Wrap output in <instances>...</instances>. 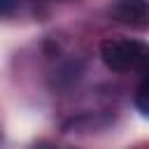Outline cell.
Returning a JSON list of instances; mask_svg holds the SVG:
<instances>
[{
  "label": "cell",
  "instance_id": "6da1fadb",
  "mask_svg": "<svg viewBox=\"0 0 149 149\" xmlns=\"http://www.w3.org/2000/svg\"><path fill=\"white\" fill-rule=\"evenodd\" d=\"M100 58L112 72L137 70L147 61V44L133 37H109L100 44Z\"/></svg>",
  "mask_w": 149,
  "mask_h": 149
},
{
  "label": "cell",
  "instance_id": "7a4b0ae2",
  "mask_svg": "<svg viewBox=\"0 0 149 149\" xmlns=\"http://www.w3.org/2000/svg\"><path fill=\"white\" fill-rule=\"evenodd\" d=\"M109 16L121 26L144 30L149 23V5L147 0H112Z\"/></svg>",
  "mask_w": 149,
  "mask_h": 149
},
{
  "label": "cell",
  "instance_id": "3957f363",
  "mask_svg": "<svg viewBox=\"0 0 149 149\" xmlns=\"http://www.w3.org/2000/svg\"><path fill=\"white\" fill-rule=\"evenodd\" d=\"M135 105H137V109H140L142 116L149 114V81H147V77H142V81H140V86H137Z\"/></svg>",
  "mask_w": 149,
  "mask_h": 149
},
{
  "label": "cell",
  "instance_id": "277c9868",
  "mask_svg": "<svg viewBox=\"0 0 149 149\" xmlns=\"http://www.w3.org/2000/svg\"><path fill=\"white\" fill-rule=\"evenodd\" d=\"M21 7V0H0V19L16 14Z\"/></svg>",
  "mask_w": 149,
  "mask_h": 149
}]
</instances>
